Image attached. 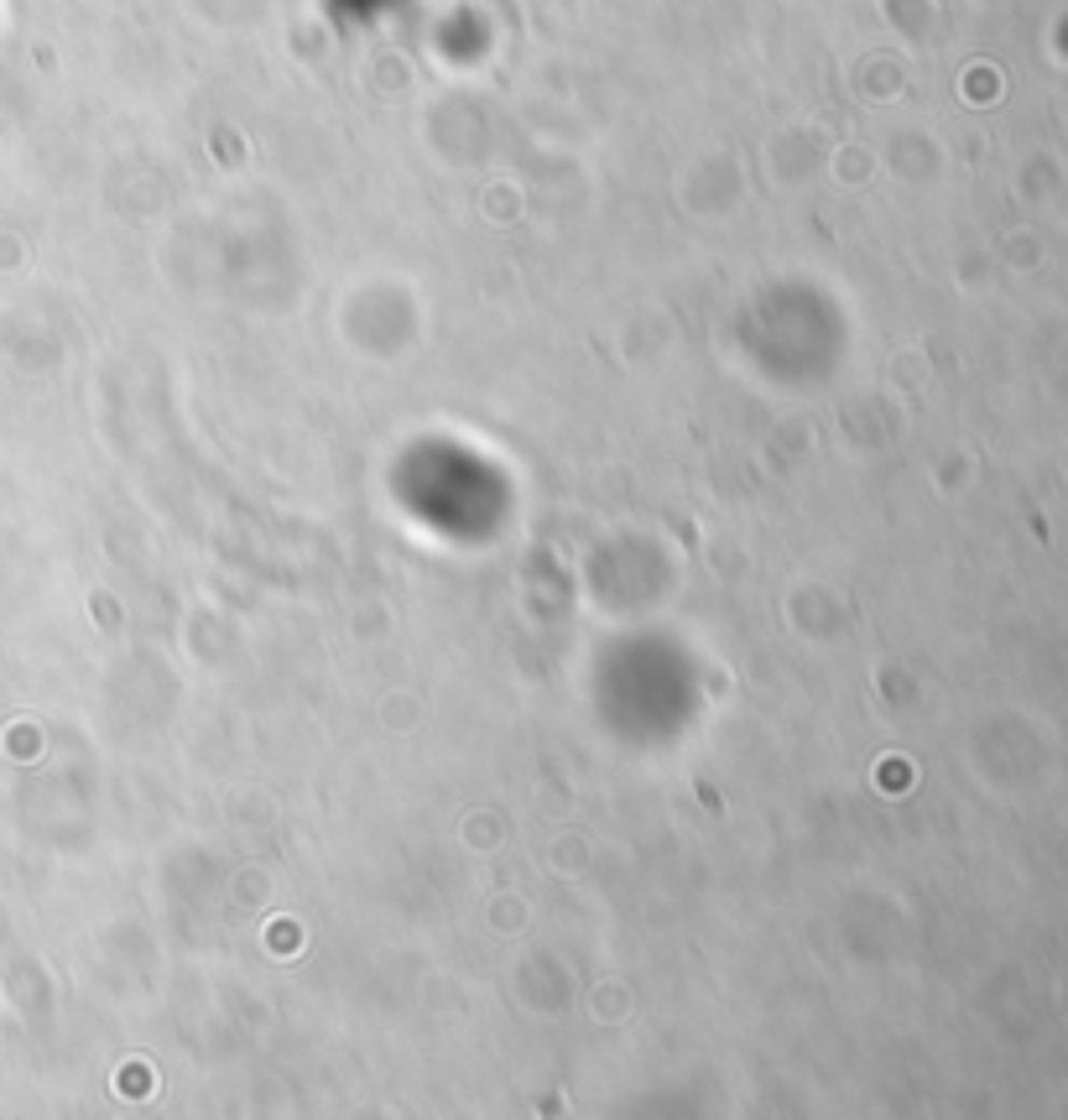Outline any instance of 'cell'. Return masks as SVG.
I'll list each match as a JSON object with an SVG mask.
<instances>
[]
</instances>
